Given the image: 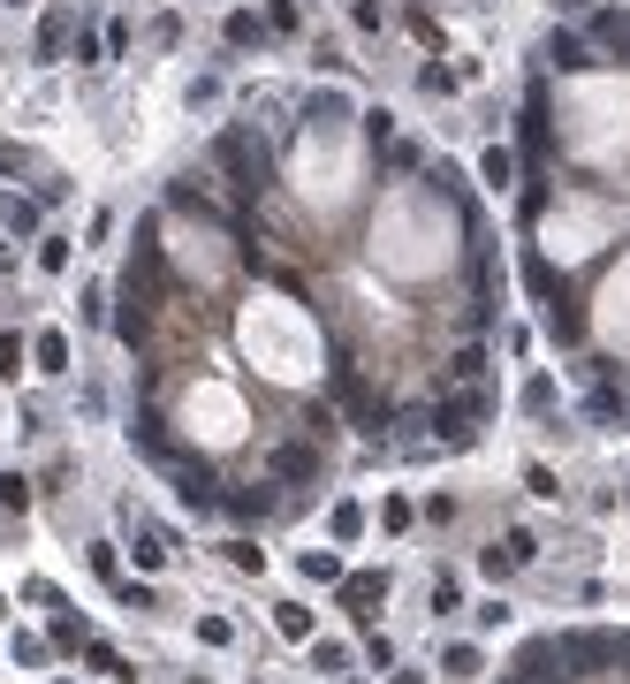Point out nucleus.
Masks as SVG:
<instances>
[{
	"label": "nucleus",
	"mask_w": 630,
	"mask_h": 684,
	"mask_svg": "<svg viewBox=\"0 0 630 684\" xmlns=\"http://www.w3.org/2000/svg\"><path fill=\"white\" fill-rule=\"evenodd\" d=\"M365 662H372V670H395V639L372 632V639H365Z\"/></svg>",
	"instance_id": "obj_40"
},
{
	"label": "nucleus",
	"mask_w": 630,
	"mask_h": 684,
	"mask_svg": "<svg viewBox=\"0 0 630 684\" xmlns=\"http://www.w3.org/2000/svg\"><path fill=\"white\" fill-rule=\"evenodd\" d=\"M547 61H555L562 76H578V69H593V46H585L578 31H555V38H547Z\"/></svg>",
	"instance_id": "obj_11"
},
{
	"label": "nucleus",
	"mask_w": 630,
	"mask_h": 684,
	"mask_svg": "<svg viewBox=\"0 0 630 684\" xmlns=\"http://www.w3.org/2000/svg\"><path fill=\"white\" fill-rule=\"evenodd\" d=\"M69 31H76V23H69V15H61V8H54V15H46V23H38V54H46V61H54V54H61V46H69Z\"/></svg>",
	"instance_id": "obj_25"
},
{
	"label": "nucleus",
	"mask_w": 630,
	"mask_h": 684,
	"mask_svg": "<svg viewBox=\"0 0 630 684\" xmlns=\"http://www.w3.org/2000/svg\"><path fill=\"white\" fill-rule=\"evenodd\" d=\"M305 647H312V670H319V677H342V670H349V647H342V639H319V632H312Z\"/></svg>",
	"instance_id": "obj_17"
},
{
	"label": "nucleus",
	"mask_w": 630,
	"mask_h": 684,
	"mask_svg": "<svg viewBox=\"0 0 630 684\" xmlns=\"http://www.w3.org/2000/svg\"><path fill=\"white\" fill-rule=\"evenodd\" d=\"M418 517H433V524H449V517H456V503H449V495H426V503H418Z\"/></svg>",
	"instance_id": "obj_41"
},
{
	"label": "nucleus",
	"mask_w": 630,
	"mask_h": 684,
	"mask_svg": "<svg viewBox=\"0 0 630 684\" xmlns=\"http://www.w3.org/2000/svg\"><path fill=\"white\" fill-rule=\"evenodd\" d=\"M312 480H326V457L312 441H274L266 449V487H312Z\"/></svg>",
	"instance_id": "obj_3"
},
{
	"label": "nucleus",
	"mask_w": 630,
	"mask_h": 684,
	"mask_svg": "<svg viewBox=\"0 0 630 684\" xmlns=\"http://www.w3.org/2000/svg\"><path fill=\"white\" fill-rule=\"evenodd\" d=\"M372 524H380V532H411V524H418V503H411V495H388V503L372 510Z\"/></svg>",
	"instance_id": "obj_18"
},
{
	"label": "nucleus",
	"mask_w": 630,
	"mask_h": 684,
	"mask_svg": "<svg viewBox=\"0 0 630 684\" xmlns=\"http://www.w3.org/2000/svg\"><path fill=\"white\" fill-rule=\"evenodd\" d=\"M478 182H486V190H509V182H516V161H509L501 145H486V161H478Z\"/></svg>",
	"instance_id": "obj_20"
},
{
	"label": "nucleus",
	"mask_w": 630,
	"mask_h": 684,
	"mask_svg": "<svg viewBox=\"0 0 630 684\" xmlns=\"http://www.w3.org/2000/svg\"><path fill=\"white\" fill-rule=\"evenodd\" d=\"M167 555H175V540H167V524H138L130 532V563L153 578V570H167Z\"/></svg>",
	"instance_id": "obj_8"
},
{
	"label": "nucleus",
	"mask_w": 630,
	"mask_h": 684,
	"mask_svg": "<svg viewBox=\"0 0 630 684\" xmlns=\"http://www.w3.org/2000/svg\"><path fill=\"white\" fill-rule=\"evenodd\" d=\"M274 632L305 647V639H312V632H319V616H312V609H305V601H274Z\"/></svg>",
	"instance_id": "obj_12"
},
{
	"label": "nucleus",
	"mask_w": 630,
	"mask_h": 684,
	"mask_svg": "<svg viewBox=\"0 0 630 684\" xmlns=\"http://www.w3.org/2000/svg\"><path fill=\"white\" fill-rule=\"evenodd\" d=\"M54 684H76V677H54Z\"/></svg>",
	"instance_id": "obj_46"
},
{
	"label": "nucleus",
	"mask_w": 630,
	"mask_h": 684,
	"mask_svg": "<svg viewBox=\"0 0 630 684\" xmlns=\"http://www.w3.org/2000/svg\"><path fill=\"white\" fill-rule=\"evenodd\" d=\"M616 677H623V684H630V662H623V670H616Z\"/></svg>",
	"instance_id": "obj_45"
},
{
	"label": "nucleus",
	"mask_w": 630,
	"mask_h": 684,
	"mask_svg": "<svg viewBox=\"0 0 630 684\" xmlns=\"http://www.w3.org/2000/svg\"><path fill=\"white\" fill-rule=\"evenodd\" d=\"M380 601H388V570H342L334 578V609H349L357 624H372Z\"/></svg>",
	"instance_id": "obj_4"
},
{
	"label": "nucleus",
	"mask_w": 630,
	"mask_h": 684,
	"mask_svg": "<svg viewBox=\"0 0 630 684\" xmlns=\"http://www.w3.org/2000/svg\"><path fill=\"white\" fill-rule=\"evenodd\" d=\"M555 8H562V15H593L601 0H555Z\"/></svg>",
	"instance_id": "obj_43"
},
{
	"label": "nucleus",
	"mask_w": 630,
	"mask_h": 684,
	"mask_svg": "<svg viewBox=\"0 0 630 684\" xmlns=\"http://www.w3.org/2000/svg\"><path fill=\"white\" fill-rule=\"evenodd\" d=\"M478 373H486L478 350H456V357H449V380H456V388H478Z\"/></svg>",
	"instance_id": "obj_31"
},
{
	"label": "nucleus",
	"mask_w": 630,
	"mask_h": 684,
	"mask_svg": "<svg viewBox=\"0 0 630 684\" xmlns=\"http://www.w3.org/2000/svg\"><path fill=\"white\" fill-rule=\"evenodd\" d=\"M8 654H15V670H46V662H54V647H46L38 632H23V624L8 632Z\"/></svg>",
	"instance_id": "obj_13"
},
{
	"label": "nucleus",
	"mask_w": 630,
	"mask_h": 684,
	"mask_svg": "<svg viewBox=\"0 0 630 684\" xmlns=\"http://www.w3.org/2000/svg\"><path fill=\"white\" fill-rule=\"evenodd\" d=\"M524 282H532V297L547 305V297H562V274L547 267V259H524Z\"/></svg>",
	"instance_id": "obj_26"
},
{
	"label": "nucleus",
	"mask_w": 630,
	"mask_h": 684,
	"mask_svg": "<svg viewBox=\"0 0 630 684\" xmlns=\"http://www.w3.org/2000/svg\"><path fill=\"white\" fill-rule=\"evenodd\" d=\"M297 570H305L312 586H334V578H342V555H334V547H326V555H319V547H305V555H297Z\"/></svg>",
	"instance_id": "obj_21"
},
{
	"label": "nucleus",
	"mask_w": 630,
	"mask_h": 684,
	"mask_svg": "<svg viewBox=\"0 0 630 684\" xmlns=\"http://www.w3.org/2000/svg\"><path fill=\"white\" fill-rule=\"evenodd\" d=\"M31 168V153H23V145H0V175H23Z\"/></svg>",
	"instance_id": "obj_42"
},
{
	"label": "nucleus",
	"mask_w": 630,
	"mask_h": 684,
	"mask_svg": "<svg viewBox=\"0 0 630 684\" xmlns=\"http://www.w3.org/2000/svg\"><path fill=\"white\" fill-rule=\"evenodd\" d=\"M441 670H449V677H478V670H486V654H478V647H449V654H441Z\"/></svg>",
	"instance_id": "obj_30"
},
{
	"label": "nucleus",
	"mask_w": 630,
	"mask_h": 684,
	"mask_svg": "<svg viewBox=\"0 0 630 684\" xmlns=\"http://www.w3.org/2000/svg\"><path fill=\"white\" fill-rule=\"evenodd\" d=\"M115 601H122V609H138V616H153V609H159V593L145 586V578H122V586H115Z\"/></svg>",
	"instance_id": "obj_27"
},
{
	"label": "nucleus",
	"mask_w": 630,
	"mask_h": 684,
	"mask_svg": "<svg viewBox=\"0 0 630 684\" xmlns=\"http://www.w3.org/2000/svg\"><path fill=\"white\" fill-rule=\"evenodd\" d=\"M175 503H182V510H198V517H213V510H221V472H213V464H198V457H190V464H175Z\"/></svg>",
	"instance_id": "obj_5"
},
{
	"label": "nucleus",
	"mask_w": 630,
	"mask_h": 684,
	"mask_svg": "<svg viewBox=\"0 0 630 684\" xmlns=\"http://www.w3.org/2000/svg\"><path fill=\"white\" fill-rule=\"evenodd\" d=\"M524 487H532V495H562V480H555V464H524Z\"/></svg>",
	"instance_id": "obj_38"
},
{
	"label": "nucleus",
	"mask_w": 630,
	"mask_h": 684,
	"mask_svg": "<svg viewBox=\"0 0 630 684\" xmlns=\"http://www.w3.org/2000/svg\"><path fill=\"white\" fill-rule=\"evenodd\" d=\"M478 418H486V396L478 388H441V403L426 411V426H433L441 449H478Z\"/></svg>",
	"instance_id": "obj_1"
},
{
	"label": "nucleus",
	"mask_w": 630,
	"mask_h": 684,
	"mask_svg": "<svg viewBox=\"0 0 630 684\" xmlns=\"http://www.w3.org/2000/svg\"><path fill=\"white\" fill-rule=\"evenodd\" d=\"M365 524H372V517H365V503H334V510H326V532H334L342 547H349V540H365Z\"/></svg>",
	"instance_id": "obj_14"
},
{
	"label": "nucleus",
	"mask_w": 630,
	"mask_h": 684,
	"mask_svg": "<svg viewBox=\"0 0 630 684\" xmlns=\"http://www.w3.org/2000/svg\"><path fill=\"white\" fill-rule=\"evenodd\" d=\"M38 267L61 274V267H69V236H38Z\"/></svg>",
	"instance_id": "obj_36"
},
{
	"label": "nucleus",
	"mask_w": 630,
	"mask_h": 684,
	"mask_svg": "<svg viewBox=\"0 0 630 684\" xmlns=\"http://www.w3.org/2000/svg\"><path fill=\"white\" fill-rule=\"evenodd\" d=\"M198 639H205V647H228L236 624H228V616H198Z\"/></svg>",
	"instance_id": "obj_39"
},
{
	"label": "nucleus",
	"mask_w": 630,
	"mask_h": 684,
	"mask_svg": "<svg viewBox=\"0 0 630 684\" xmlns=\"http://www.w3.org/2000/svg\"><path fill=\"white\" fill-rule=\"evenodd\" d=\"M0 380H23V335L15 328L0 335Z\"/></svg>",
	"instance_id": "obj_34"
},
{
	"label": "nucleus",
	"mask_w": 630,
	"mask_h": 684,
	"mask_svg": "<svg viewBox=\"0 0 630 684\" xmlns=\"http://www.w3.org/2000/svg\"><path fill=\"white\" fill-rule=\"evenodd\" d=\"M259 38H266V23H259V15H243V8H236V15H228V46H259Z\"/></svg>",
	"instance_id": "obj_32"
},
{
	"label": "nucleus",
	"mask_w": 630,
	"mask_h": 684,
	"mask_svg": "<svg viewBox=\"0 0 630 684\" xmlns=\"http://www.w3.org/2000/svg\"><path fill=\"white\" fill-rule=\"evenodd\" d=\"M31 357H38V373H69V335H54V328H46V335L31 342Z\"/></svg>",
	"instance_id": "obj_19"
},
{
	"label": "nucleus",
	"mask_w": 630,
	"mask_h": 684,
	"mask_svg": "<svg viewBox=\"0 0 630 684\" xmlns=\"http://www.w3.org/2000/svg\"><path fill=\"white\" fill-rule=\"evenodd\" d=\"M84 639H92V632H84V616H76V609H54V632H46V647H61V654H76Z\"/></svg>",
	"instance_id": "obj_16"
},
{
	"label": "nucleus",
	"mask_w": 630,
	"mask_h": 684,
	"mask_svg": "<svg viewBox=\"0 0 630 684\" xmlns=\"http://www.w3.org/2000/svg\"><path fill=\"white\" fill-rule=\"evenodd\" d=\"M456 609H464V578H456V570H441V578H433V616L449 624Z\"/></svg>",
	"instance_id": "obj_24"
},
{
	"label": "nucleus",
	"mask_w": 630,
	"mask_h": 684,
	"mask_svg": "<svg viewBox=\"0 0 630 684\" xmlns=\"http://www.w3.org/2000/svg\"><path fill=\"white\" fill-rule=\"evenodd\" d=\"M501 684H539V677H516V670H509V677H501Z\"/></svg>",
	"instance_id": "obj_44"
},
{
	"label": "nucleus",
	"mask_w": 630,
	"mask_h": 684,
	"mask_svg": "<svg viewBox=\"0 0 630 684\" xmlns=\"http://www.w3.org/2000/svg\"><path fill=\"white\" fill-rule=\"evenodd\" d=\"M266 510H274V495H221V517H236V524H259Z\"/></svg>",
	"instance_id": "obj_22"
},
{
	"label": "nucleus",
	"mask_w": 630,
	"mask_h": 684,
	"mask_svg": "<svg viewBox=\"0 0 630 684\" xmlns=\"http://www.w3.org/2000/svg\"><path fill=\"white\" fill-rule=\"evenodd\" d=\"M623 503H630V487H623Z\"/></svg>",
	"instance_id": "obj_48"
},
{
	"label": "nucleus",
	"mask_w": 630,
	"mask_h": 684,
	"mask_svg": "<svg viewBox=\"0 0 630 684\" xmlns=\"http://www.w3.org/2000/svg\"><path fill=\"white\" fill-rule=\"evenodd\" d=\"M532 555H539V540H532L524 524H509V532H501V540H494V547L478 555V570H486V578H509V570H524Z\"/></svg>",
	"instance_id": "obj_6"
},
{
	"label": "nucleus",
	"mask_w": 630,
	"mask_h": 684,
	"mask_svg": "<svg viewBox=\"0 0 630 684\" xmlns=\"http://www.w3.org/2000/svg\"><path fill=\"white\" fill-rule=\"evenodd\" d=\"M213 161L228 168V182H236V205L251 213V198H259V145H251V130H221Z\"/></svg>",
	"instance_id": "obj_2"
},
{
	"label": "nucleus",
	"mask_w": 630,
	"mask_h": 684,
	"mask_svg": "<svg viewBox=\"0 0 630 684\" xmlns=\"http://www.w3.org/2000/svg\"><path fill=\"white\" fill-rule=\"evenodd\" d=\"M23 601H31V609H61V586H54V578H23Z\"/></svg>",
	"instance_id": "obj_37"
},
{
	"label": "nucleus",
	"mask_w": 630,
	"mask_h": 684,
	"mask_svg": "<svg viewBox=\"0 0 630 684\" xmlns=\"http://www.w3.org/2000/svg\"><path fill=\"white\" fill-rule=\"evenodd\" d=\"M593 38H601L608 54H630V15H616V8H593Z\"/></svg>",
	"instance_id": "obj_15"
},
{
	"label": "nucleus",
	"mask_w": 630,
	"mask_h": 684,
	"mask_svg": "<svg viewBox=\"0 0 630 684\" xmlns=\"http://www.w3.org/2000/svg\"><path fill=\"white\" fill-rule=\"evenodd\" d=\"M76 654H84V662H92L107 684H138V662H122V647H107V639H84Z\"/></svg>",
	"instance_id": "obj_10"
},
{
	"label": "nucleus",
	"mask_w": 630,
	"mask_h": 684,
	"mask_svg": "<svg viewBox=\"0 0 630 684\" xmlns=\"http://www.w3.org/2000/svg\"><path fill=\"white\" fill-rule=\"evenodd\" d=\"M0 510H31V480L23 472H0Z\"/></svg>",
	"instance_id": "obj_33"
},
{
	"label": "nucleus",
	"mask_w": 630,
	"mask_h": 684,
	"mask_svg": "<svg viewBox=\"0 0 630 684\" xmlns=\"http://www.w3.org/2000/svg\"><path fill=\"white\" fill-rule=\"evenodd\" d=\"M228 563H236V570H266V547H259L251 532H236V540H228Z\"/></svg>",
	"instance_id": "obj_29"
},
{
	"label": "nucleus",
	"mask_w": 630,
	"mask_h": 684,
	"mask_svg": "<svg viewBox=\"0 0 630 684\" xmlns=\"http://www.w3.org/2000/svg\"><path fill=\"white\" fill-rule=\"evenodd\" d=\"M8 8H23V0H8Z\"/></svg>",
	"instance_id": "obj_47"
},
{
	"label": "nucleus",
	"mask_w": 630,
	"mask_h": 684,
	"mask_svg": "<svg viewBox=\"0 0 630 684\" xmlns=\"http://www.w3.org/2000/svg\"><path fill=\"white\" fill-rule=\"evenodd\" d=\"M69 46H76V61H84V69H92V61H99V46H107V38H99V31H92V23H76V31H69Z\"/></svg>",
	"instance_id": "obj_35"
},
{
	"label": "nucleus",
	"mask_w": 630,
	"mask_h": 684,
	"mask_svg": "<svg viewBox=\"0 0 630 684\" xmlns=\"http://www.w3.org/2000/svg\"><path fill=\"white\" fill-rule=\"evenodd\" d=\"M547 335L555 342H585V305L562 290V297H547Z\"/></svg>",
	"instance_id": "obj_9"
},
{
	"label": "nucleus",
	"mask_w": 630,
	"mask_h": 684,
	"mask_svg": "<svg viewBox=\"0 0 630 684\" xmlns=\"http://www.w3.org/2000/svg\"><path fill=\"white\" fill-rule=\"evenodd\" d=\"M0 221H8V236H38V205L31 198H0Z\"/></svg>",
	"instance_id": "obj_23"
},
{
	"label": "nucleus",
	"mask_w": 630,
	"mask_h": 684,
	"mask_svg": "<svg viewBox=\"0 0 630 684\" xmlns=\"http://www.w3.org/2000/svg\"><path fill=\"white\" fill-rule=\"evenodd\" d=\"M524 411H532V418H547V411H555V380H547V373H532V380H524Z\"/></svg>",
	"instance_id": "obj_28"
},
{
	"label": "nucleus",
	"mask_w": 630,
	"mask_h": 684,
	"mask_svg": "<svg viewBox=\"0 0 630 684\" xmlns=\"http://www.w3.org/2000/svg\"><path fill=\"white\" fill-rule=\"evenodd\" d=\"M130 449H138L145 464H167V472H175V464H190V457L167 441V418H153V411H138V426H130Z\"/></svg>",
	"instance_id": "obj_7"
}]
</instances>
